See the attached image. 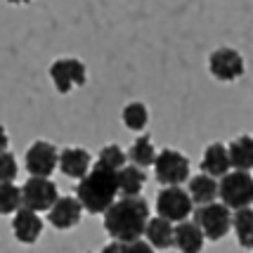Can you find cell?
<instances>
[{
  "mask_svg": "<svg viewBox=\"0 0 253 253\" xmlns=\"http://www.w3.org/2000/svg\"><path fill=\"white\" fill-rule=\"evenodd\" d=\"M232 170V161H230V149L220 142H213L206 147L204 159H201V173H206L211 177H225Z\"/></svg>",
  "mask_w": 253,
  "mask_h": 253,
  "instance_id": "cell-12",
  "label": "cell"
},
{
  "mask_svg": "<svg viewBox=\"0 0 253 253\" xmlns=\"http://www.w3.org/2000/svg\"><path fill=\"white\" fill-rule=\"evenodd\" d=\"M232 218H234V213H232L225 204H209V206H199L194 211V222H197L201 232H204V237L211 239V242H220L222 237L232 230Z\"/></svg>",
  "mask_w": 253,
  "mask_h": 253,
  "instance_id": "cell-4",
  "label": "cell"
},
{
  "mask_svg": "<svg viewBox=\"0 0 253 253\" xmlns=\"http://www.w3.org/2000/svg\"><path fill=\"white\" fill-rule=\"evenodd\" d=\"M156 149L154 144H152V137L149 135H142V137H137L135 142H132L130 152H128V159L132 161V166H137V168H147V166H154L156 164Z\"/></svg>",
  "mask_w": 253,
  "mask_h": 253,
  "instance_id": "cell-21",
  "label": "cell"
},
{
  "mask_svg": "<svg viewBox=\"0 0 253 253\" xmlns=\"http://www.w3.org/2000/svg\"><path fill=\"white\" fill-rule=\"evenodd\" d=\"M204 242H206V237L194 220H185L175 225V249H180V253H201Z\"/></svg>",
  "mask_w": 253,
  "mask_h": 253,
  "instance_id": "cell-17",
  "label": "cell"
},
{
  "mask_svg": "<svg viewBox=\"0 0 253 253\" xmlns=\"http://www.w3.org/2000/svg\"><path fill=\"white\" fill-rule=\"evenodd\" d=\"M149 220V204L142 197H123L104 213V230L114 242H137Z\"/></svg>",
  "mask_w": 253,
  "mask_h": 253,
  "instance_id": "cell-1",
  "label": "cell"
},
{
  "mask_svg": "<svg viewBox=\"0 0 253 253\" xmlns=\"http://www.w3.org/2000/svg\"><path fill=\"white\" fill-rule=\"evenodd\" d=\"M147 242L152 244L154 251H168L175 246V227L173 222L166 220V218H152L144 232Z\"/></svg>",
  "mask_w": 253,
  "mask_h": 253,
  "instance_id": "cell-15",
  "label": "cell"
},
{
  "mask_svg": "<svg viewBox=\"0 0 253 253\" xmlns=\"http://www.w3.org/2000/svg\"><path fill=\"white\" fill-rule=\"evenodd\" d=\"M116 194H119V173L102 166H95L76 187V199L92 215L107 213L119 201Z\"/></svg>",
  "mask_w": 253,
  "mask_h": 253,
  "instance_id": "cell-2",
  "label": "cell"
},
{
  "mask_svg": "<svg viewBox=\"0 0 253 253\" xmlns=\"http://www.w3.org/2000/svg\"><path fill=\"white\" fill-rule=\"evenodd\" d=\"M220 199L230 211L251 209L253 204V175L246 170H230L220 180Z\"/></svg>",
  "mask_w": 253,
  "mask_h": 253,
  "instance_id": "cell-3",
  "label": "cell"
},
{
  "mask_svg": "<svg viewBox=\"0 0 253 253\" xmlns=\"http://www.w3.org/2000/svg\"><path fill=\"white\" fill-rule=\"evenodd\" d=\"M81 215H83V206L76 197H59V201L47 213V222L55 230H71L81 222Z\"/></svg>",
  "mask_w": 253,
  "mask_h": 253,
  "instance_id": "cell-11",
  "label": "cell"
},
{
  "mask_svg": "<svg viewBox=\"0 0 253 253\" xmlns=\"http://www.w3.org/2000/svg\"><path fill=\"white\" fill-rule=\"evenodd\" d=\"M12 232L22 244H36L41 232H43V220H41V215L36 211L22 209L17 211L14 218H12Z\"/></svg>",
  "mask_w": 253,
  "mask_h": 253,
  "instance_id": "cell-13",
  "label": "cell"
},
{
  "mask_svg": "<svg viewBox=\"0 0 253 253\" xmlns=\"http://www.w3.org/2000/svg\"><path fill=\"white\" fill-rule=\"evenodd\" d=\"M7 144H10V140H7V132H5V128L0 126V156L7 152Z\"/></svg>",
  "mask_w": 253,
  "mask_h": 253,
  "instance_id": "cell-27",
  "label": "cell"
},
{
  "mask_svg": "<svg viewBox=\"0 0 253 253\" xmlns=\"http://www.w3.org/2000/svg\"><path fill=\"white\" fill-rule=\"evenodd\" d=\"M126 159H128V154L123 152L121 147H116V144H107V147H102L99 149V156H97V166H102V168H109V170H121V168H126Z\"/></svg>",
  "mask_w": 253,
  "mask_h": 253,
  "instance_id": "cell-23",
  "label": "cell"
},
{
  "mask_svg": "<svg viewBox=\"0 0 253 253\" xmlns=\"http://www.w3.org/2000/svg\"><path fill=\"white\" fill-rule=\"evenodd\" d=\"M232 230L237 234V242L242 249H253V209L234 211Z\"/></svg>",
  "mask_w": 253,
  "mask_h": 253,
  "instance_id": "cell-20",
  "label": "cell"
},
{
  "mask_svg": "<svg viewBox=\"0 0 253 253\" xmlns=\"http://www.w3.org/2000/svg\"><path fill=\"white\" fill-rule=\"evenodd\" d=\"M230 161L234 170H251L253 168V137L251 135H242L230 142Z\"/></svg>",
  "mask_w": 253,
  "mask_h": 253,
  "instance_id": "cell-18",
  "label": "cell"
},
{
  "mask_svg": "<svg viewBox=\"0 0 253 253\" xmlns=\"http://www.w3.org/2000/svg\"><path fill=\"white\" fill-rule=\"evenodd\" d=\"M149 121V111L144 107L142 102H130L126 109H123V123H126V128H130V130H142L144 126Z\"/></svg>",
  "mask_w": 253,
  "mask_h": 253,
  "instance_id": "cell-24",
  "label": "cell"
},
{
  "mask_svg": "<svg viewBox=\"0 0 253 253\" xmlns=\"http://www.w3.org/2000/svg\"><path fill=\"white\" fill-rule=\"evenodd\" d=\"M90 164H92L90 154L85 149H81V147H66L64 152H59V170H62L66 177L83 180V177L92 170Z\"/></svg>",
  "mask_w": 253,
  "mask_h": 253,
  "instance_id": "cell-14",
  "label": "cell"
},
{
  "mask_svg": "<svg viewBox=\"0 0 253 253\" xmlns=\"http://www.w3.org/2000/svg\"><path fill=\"white\" fill-rule=\"evenodd\" d=\"M19 173V166H17V159L12 152H5L0 156V185H7L12 182L14 177Z\"/></svg>",
  "mask_w": 253,
  "mask_h": 253,
  "instance_id": "cell-26",
  "label": "cell"
},
{
  "mask_svg": "<svg viewBox=\"0 0 253 253\" xmlns=\"http://www.w3.org/2000/svg\"><path fill=\"white\" fill-rule=\"evenodd\" d=\"M187 192H189V197H192L194 204H199V206H209V204H215V199L220 197V182H218L215 177L201 173V175L189 177Z\"/></svg>",
  "mask_w": 253,
  "mask_h": 253,
  "instance_id": "cell-16",
  "label": "cell"
},
{
  "mask_svg": "<svg viewBox=\"0 0 253 253\" xmlns=\"http://www.w3.org/2000/svg\"><path fill=\"white\" fill-rule=\"evenodd\" d=\"M209 69H211V76L215 81L232 83V81L244 76L246 66H244V57L234 47H218L209 57Z\"/></svg>",
  "mask_w": 253,
  "mask_h": 253,
  "instance_id": "cell-10",
  "label": "cell"
},
{
  "mask_svg": "<svg viewBox=\"0 0 253 253\" xmlns=\"http://www.w3.org/2000/svg\"><path fill=\"white\" fill-rule=\"evenodd\" d=\"M154 175L164 187H180L189 180V159L177 149H164L156 156Z\"/></svg>",
  "mask_w": 253,
  "mask_h": 253,
  "instance_id": "cell-5",
  "label": "cell"
},
{
  "mask_svg": "<svg viewBox=\"0 0 253 253\" xmlns=\"http://www.w3.org/2000/svg\"><path fill=\"white\" fill-rule=\"evenodd\" d=\"M24 161H26V170L31 177H50L59 166V152L52 142L38 140L26 149Z\"/></svg>",
  "mask_w": 253,
  "mask_h": 253,
  "instance_id": "cell-9",
  "label": "cell"
},
{
  "mask_svg": "<svg viewBox=\"0 0 253 253\" xmlns=\"http://www.w3.org/2000/svg\"><path fill=\"white\" fill-rule=\"evenodd\" d=\"M156 211H159V218L180 225L194 213V201L189 197V192H185L182 187H164L156 197Z\"/></svg>",
  "mask_w": 253,
  "mask_h": 253,
  "instance_id": "cell-6",
  "label": "cell"
},
{
  "mask_svg": "<svg viewBox=\"0 0 253 253\" xmlns=\"http://www.w3.org/2000/svg\"><path fill=\"white\" fill-rule=\"evenodd\" d=\"M147 175H144V168L137 166H126L119 170V192L123 197H140Z\"/></svg>",
  "mask_w": 253,
  "mask_h": 253,
  "instance_id": "cell-19",
  "label": "cell"
},
{
  "mask_svg": "<svg viewBox=\"0 0 253 253\" xmlns=\"http://www.w3.org/2000/svg\"><path fill=\"white\" fill-rule=\"evenodd\" d=\"M24 209V197H22V187L17 185H0V215H10L17 211Z\"/></svg>",
  "mask_w": 253,
  "mask_h": 253,
  "instance_id": "cell-22",
  "label": "cell"
},
{
  "mask_svg": "<svg viewBox=\"0 0 253 253\" xmlns=\"http://www.w3.org/2000/svg\"><path fill=\"white\" fill-rule=\"evenodd\" d=\"M50 78L55 83L57 92L66 95V92H71L78 85H85L88 71H85V64L81 59H76V57H59L50 66Z\"/></svg>",
  "mask_w": 253,
  "mask_h": 253,
  "instance_id": "cell-8",
  "label": "cell"
},
{
  "mask_svg": "<svg viewBox=\"0 0 253 253\" xmlns=\"http://www.w3.org/2000/svg\"><path fill=\"white\" fill-rule=\"evenodd\" d=\"M102 253H156L152 249V244L149 242H142V239H137V242H109Z\"/></svg>",
  "mask_w": 253,
  "mask_h": 253,
  "instance_id": "cell-25",
  "label": "cell"
},
{
  "mask_svg": "<svg viewBox=\"0 0 253 253\" xmlns=\"http://www.w3.org/2000/svg\"><path fill=\"white\" fill-rule=\"evenodd\" d=\"M22 197H24V209L36 211V213H50L52 206L59 201V192L57 185L50 177H29L22 185Z\"/></svg>",
  "mask_w": 253,
  "mask_h": 253,
  "instance_id": "cell-7",
  "label": "cell"
},
{
  "mask_svg": "<svg viewBox=\"0 0 253 253\" xmlns=\"http://www.w3.org/2000/svg\"><path fill=\"white\" fill-rule=\"evenodd\" d=\"M7 2H12V5H24V2H29V0H7Z\"/></svg>",
  "mask_w": 253,
  "mask_h": 253,
  "instance_id": "cell-28",
  "label": "cell"
}]
</instances>
